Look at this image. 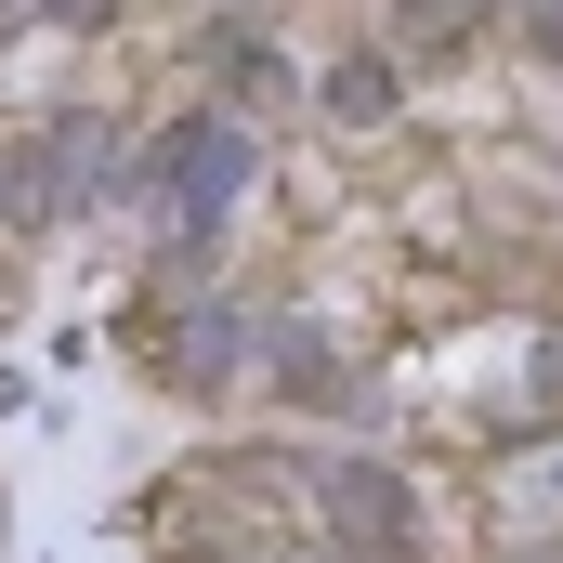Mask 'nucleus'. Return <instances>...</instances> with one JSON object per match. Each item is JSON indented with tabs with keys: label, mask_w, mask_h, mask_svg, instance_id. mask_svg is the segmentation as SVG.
<instances>
[{
	"label": "nucleus",
	"mask_w": 563,
	"mask_h": 563,
	"mask_svg": "<svg viewBox=\"0 0 563 563\" xmlns=\"http://www.w3.org/2000/svg\"><path fill=\"white\" fill-rule=\"evenodd\" d=\"M472 26H485V0H420V13H407V53H445V40H472Z\"/></svg>",
	"instance_id": "nucleus-4"
},
{
	"label": "nucleus",
	"mask_w": 563,
	"mask_h": 563,
	"mask_svg": "<svg viewBox=\"0 0 563 563\" xmlns=\"http://www.w3.org/2000/svg\"><path fill=\"white\" fill-rule=\"evenodd\" d=\"M197 53H210V66H223V106H263V92H276V53H263V40H250V26H210V40H197Z\"/></svg>",
	"instance_id": "nucleus-2"
},
{
	"label": "nucleus",
	"mask_w": 563,
	"mask_h": 563,
	"mask_svg": "<svg viewBox=\"0 0 563 563\" xmlns=\"http://www.w3.org/2000/svg\"><path fill=\"white\" fill-rule=\"evenodd\" d=\"M380 106H394V66H380V53H341V66H328V119H341V132H367Z\"/></svg>",
	"instance_id": "nucleus-3"
},
{
	"label": "nucleus",
	"mask_w": 563,
	"mask_h": 563,
	"mask_svg": "<svg viewBox=\"0 0 563 563\" xmlns=\"http://www.w3.org/2000/svg\"><path fill=\"white\" fill-rule=\"evenodd\" d=\"M236 170H250V132L210 106V119H184V132L144 157V197H157L184 236H210V223H223V197H236Z\"/></svg>",
	"instance_id": "nucleus-1"
}]
</instances>
